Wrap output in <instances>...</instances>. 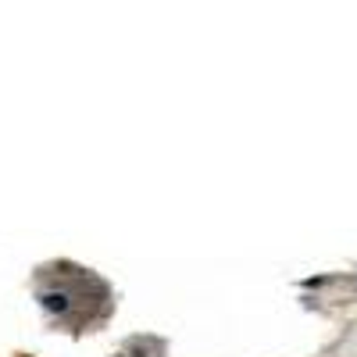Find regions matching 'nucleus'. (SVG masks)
Returning <instances> with one entry per match:
<instances>
[{
	"label": "nucleus",
	"instance_id": "obj_1",
	"mask_svg": "<svg viewBox=\"0 0 357 357\" xmlns=\"http://www.w3.org/2000/svg\"><path fill=\"white\" fill-rule=\"evenodd\" d=\"M40 301H43V307H47V311H57V314H65V311H68V293H61V289L43 293Z\"/></svg>",
	"mask_w": 357,
	"mask_h": 357
}]
</instances>
